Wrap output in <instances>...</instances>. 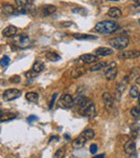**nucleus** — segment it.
Wrapping results in <instances>:
<instances>
[{"instance_id":"1","label":"nucleus","mask_w":140,"mask_h":158,"mask_svg":"<svg viewBox=\"0 0 140 158\" xmlns=\"http://www.w3.org/2000/svg\"><path fill=\"white\" fill-rule=\"evenodd\" d=\"M119 25L114 21H102L96 24L95 31L99 34H112L118 29Z\"/></svg>"},{"instance_id":"2","label":"nucleus","mask_w":140,"mask_h":158,"mask_svg":"<svg viewBox=\"0 0 140 158\" xmlns=\"http://www.w3.org/2000/svg\"><path fill=\"white\" fill-rule=\"evenodd\" d=\"M109 43L114 49L122 50V49H125L126 47L129 45V39H128V37H126V36H118V37H114V38L110 39Z\"/></svg>"},{"instance_id":"3","label":"nucleus","mask_w":140,"mask_h":158,"mask_svg":"<svg viewBox=\"0 0 140 158\" xmlns=\"http://www.w3.org/2000/svg\"><path fill=\"white\" fill-rule=\"evenodd\" d=\"M22 91L18 89H8L3 92V100L4 101H13V100L20 98Z\"/></svg>"},{"instance_id":"4","label":"nucleus","mask_w":140,"mask_h":158,"mask_svg":"<svg viewBox=\"0 0 140 158\" xmlns=\"http://www.w3.org/2000/svg\"><path fill=\"white\" fill-rule=\"evenodd\" d=\"M14 43L17 45V47H20V48H27L28 45H30V38L26 35H21L20 37H17Z\"/></svg>"},{"instance_id":"5","label":"nucleus","mask_w":140,"mask_h":158,"mask_svg":"<svg viewBox=\"0 0 140 158\" xmlns=\"http://www.w3.org/2000/svg\"><path fill=\"white\" fill-rule=\"evenodd\" d=\"M102 101L105 103V106L108 110L112 112V110H114V105H113V99H112L111 94L109 92H105L102 94Z\"/></svg>"},{"instance_id":"6","label":"nucleus","mask_w":140,"mask_h":158,"mask_svg":"<svg viewBox=\"0 0 140 158\" xmlns=\"http://www.w3.org/2000/svg\"><path fill=\"white\" fill-rule=\"evenodd\" d=\"M116 74H118V67H116L115 63L112 62L111 64L108 66V68H107V71H106V78L108 79V80H112V79L115 78Z\"/></svg>"},{"instance_id":"7","label":"nucleus","mask_w":140,"mask_h":158,"mask_svg":"<svg viewBox=\"0 0 140 158\" xmlns=\"http://www.w3.org/2000/svg\"><path fill=\"white\" fill-rule=\"evenodd\" d=\"M139 57H140V51H137V50L127 51V52H123V53L119 54V59H123V60L137 59Z\"/></svg>"},{"instance_id":"8","label":"nucleus","mask_w":140,"mask_h":158,"mask_svg":"<svg viewBox=\"0 0 140 158\" xmlns=\"http://www.w3.org/2000/svg\"><path fill=\"white\" fill-rule=\"evenodd\" d=\"M78 61L84 63V64H92V63L98 62L97 55H93V54H83L79 57Z\"/></svg>"},{"instance_id":"9","label":"nucleus","mask_w":140,"mask_h":158,"mask_svg":"<svg viewBox=\"0 0 140 158\" xmlns=\"http://www.w3.org/2000/svg\"><path fill=\"white\" fill-rule=\"evenodd\" d=\"M59 104H60V106H64V107H71L73 105V96H71L70 94H65L60 98Z\"/></svg>"},{"instance_id":"10","label":"nucleus","mask_w":140,"mask_h":158,"mask_svg":"<svg viewBox=\"0 0 140 158\" xmlns=\"http://www.w3.org/2000/svg\"><path fill=\"white\" fill-rule=\"evenodd\" d=\"M112 53H113V50L107 47H100L95 50V55L97 57H108V55H111Z\"/></svg>"},{"instance_id":"11","label":"nucleus","mask_w":140,"mask_h":158,"mask_svg":"<svg viewBox=\"0 0 140 158\" xmlns=\"http://www.w3.org/2000/svg\"><path fill=\"white\" fill-rule=\"evenodd\" d=\"M83 113V115L85 116V117H88V118H93L94 116H96V106L94 103H91L88 106H87L85 110L82 112Z\"/></svg>"},{"instance_id":"12","label":"nucleus","mask_w":140,"mask_h":158,"mask_svg":"<svg viewBox=\"0 0 140 158\" xmlns=\"http://www.w3.org/2000/svg\"><path fill=\"white\" fill-rule=\"evenodd\" d=\"M85 143H86V139L81 134V136H77V138L73 140L72 146H73V148H82V147L85 145Z\"/></svg>"},{"instance_id":"13","label":"nucleus","mask_w":140,"mask_h":158,"mask_svg":"<svg viewBox=\"0 0 140 158\" xmlns=\"http://www.w3.org/2000/svg\"><path fill=\"white\" fill-rule=\"evenodd\" d=\"M135 151H136V144H135L134 141H127L125 143V145H124V152L126 153V154H128V155H132V154H134Z\"/></svg>"},{"instance_id":"14","label":"nucleus","mask_w":140,"mask_h":158,"mask_svg":"<svg viewBox=\"0 0 140 158\" xmlns=\"http://www.w3.org/2000/svg\"><path fill=\"white\" fill-rule=\"evenodd\" d=\"M17 33V28L14 25H9L2 31V35L4 37H13Z\"/></svg>"},{"instance_id":"15","label":"nucleus","mask_w":140,"mask_h":158,"mask_svg":"<svg viewBox=\"0 0 140 158\" xmlns=\"http://www.w3.org/2000/svg\"><path fill=\"white\" fill-rule=\"evenodd\" d=\"M111 64L110 62H97L96 64L92 65L90 67V72H97L102 69L104 67H108L109 65Z\"/></svg>"},{"instance_id":"16","label":"nucleus","mask_w":140,"mask_h":158,"mask_svg":"<svg viewBox=\"0 0 140 158\" xmlns=\"http://www.w3.org/2000/svg\"><path fill=\"white\" fill-rule=\"evenodd\" d=\"M41 12H42V14L43 15H51V14H53L54 12L56 11V8L54 6H52V4H45V6H43L41 9Z\"/></svg>"},{"instance_id":"17","label":"nucleus","mask_w":140,"mask_h":158,"mask_svg":"<svg viewBox=\"0 0 140 158\" xmlns=\"http://www.w3.org/2000/svg\"><path fill=\"white\" fill-rule=\"evenodd\" d=\"M85 72H86V69H85L83 66H78V67L73 68L72 71H71V77H72V78H79V77H81Z\"/></svg>"},{"instance_id":"18","label":"nucleus","mask_w":140,"mask_h":158,"mask_svg":"<svg viewBox=\"0 0 140 158\" xmlns=\"http://www.w3.org/2000/svg\"><path fill=\"white\" fill-rule=\"evenodd\" d=\"M72 37L74 39L78 40H95L97 39V36H93V35L87 34H73Z\"/></svg>"},{"instance_id":"19","label":"nucleus","mask_w":140,"mask_h":158,"mask_svg":"<svg viewBox=\"0 0 140 158\" xmlns=\"http://www.w3.org/2000/svg\"><path fill=\"white\" fill-rule=\"evenodd\" d=\"M108 15L111 17H114V19H118V17L122 16V11L119 8H116V7H112L108 11Z\"/></svg>"},{"instance_id":"20","label":"nucleus","mask_w":140,"mask_h":158,"mask_svg":"<svg viewBox=\"0 0 140 158\" xmlns=\"http://www.w3.org/2000/svg\"><path fill=\"white\" fill-rule=\"evenodd\" d=\"M43 69H44V64L41 61H36L31 67V71L35 72L36 74H40Z\"/></svg>"},{"instance_id":"21","label":"nucleus","mask_w":140,"mask_h":158,"mask_svg":"<svg viewBox=\"0 0 140 158\" xmlns=\"http://www.w3.org/2000/svg\"><path fill=\"white\" fill-rule=\"evenodd\" d=\"M14 118H16V114H13V113L0 114V122L9 121V120H12V119H14Z\"/></svg>"},{"instance_id":"22","label":"nucleus","mask_w":140,"mask_h":158,"mask_svg":"<svg viewBox=\"0 0 140 158\" xmlns=\"http://www.w3.org/2000/svg\"><path fill=\"white\" fill-rule=\"evenodd\" d=\"M1 11H2V13H4V14H7V15L16 13L15 8H14L13 6H11V4H3L2 8H1Z\"/></svg>"},{"instance_id":"23","label":"nucleus","mask_w":140,"mask_h":158,"mask_svg":"<svg viewBox=\"0 0 140 158\" xmlns=\"http://www.w3.org/2000/svg\"><path fill=\"white\" fill-rule=\"evenodd\" d=\"M26 100L28 102H31V103H36L39 100V94L36 93V92H28L26 93Z\"/></svg>"},{"instance_id":"24","label":"nucleus","mask_w":140,"mask_h":158,"mask_svg":"<svg viewBox=\"0 0 140 158\" xmlns=\"http://www.w3.org/2000/svg\"><path fill=\"white\" fill-rule=\"evenodd\" d=\"M127 83H128V77H125L123 81H121L120 83L118 85V87H116V91H118L119 93L120 94L123 93L124 90H125L126 86H127Z\"/></svg>"},{"instance_id":"25","label":"nucleus","mask_w":140,"mask_h":158,"mask_svg":"<svg viewBox=\"0 0 140 158\" xmlns=\"http://www.w3.org/2000/svg\"><path fill=\"white\" fill-rule=\"evenodd\" d=\"M45 57H46V59H48L49 61H51V62H56V61H59V60H60V57H59L56 52H48V53L45 54Z\"/></svg>"},{"instance_id":"26","label":"nucleus","mask_w":140,"mask_h":158,"mask_svg":"<svg viewBox=\"0 0 140 158\" xmlns=\"http://www.w3.org/2000/svg\"><path fill=\"white\" fill-rule=\"evenodd\" d=\"M82 136L86 139V140H92V139L95 136V132H94L92 129H85L83 132H82Z\"/></svg>"},{"instance_id":"27","label":"nucleus","mask_w":140,"mask_h":158,"mask_svg":"<svg viewBox=\"0 0 140 158\" xmlns=\"http://www.w3.org/2000/svg\"><path fill=\"white\" fill-rule=\"evenodd\" d=\"M129 95L132 99H136L139 95V89H138L137 86H132L130 89H129Z\"/></svg>"},{"instance_id":"28","label":"nucleus","mask_w":140,"mask_h":158,"mask_svg":"<svg viewBox=\"0 0 140 158\" xmlns=\"http://www.w3.org/2000/svg\"><path fill=\"white\" fill-rule=\"evenodd\" d=\"M138 132H139V124H133L132 127H130V136H132L133 138H137Z\"/></svg>"},{"instance_id":"29","label":"nucleus","mask_w":140,"mask_h":158,"mask_svg":"<svg viewBox=\"0 0 140 158\" xmlns=\"http://www.w3.org/2000/svg\"><path fill=\"white\" fill-rule=\"evenodd\" d=\"M32 0H15V3L17 4L18 8H25L28 4H30Z\"/></svg>"},{"instance_id":"30","label":"nucleus","mask_w":140,"mask_h":158,"mask_svg":"<svg viewBox=\"0 0 140 158\" xmlns=\"http://www.w3.org/2000/svg\"><path fill=\"white\" fill-rule=\"evenodd\" d=\"M65 154H66V151H65V148L60 147V148H58V150L55 152V154H54V158H64Z\"/></svg>"},{"instance_id":"31","label":"nucleus","mask_w":140,"mask_h":158,"mask_svg":"<svg viewBox=\"0 0 140 158\" xmlns=\"http://www.w3.org/2000/svg\"><path fill=\"white\" fill-rule=\"evenodd\" d=\"M10 57H8V55H4V57H2V59L0 60V65L2 66V67H6V66H8L9 64H10Z\"/></svg>"},{"instance_id":"32","label":"nucleus","mask_w":140,"mask_h":158,"mask_svg":"<svg viewBox=\"0 0 140 158\" xmlns=\"http://www.w3.org/2000/svg\"><path fill=\"white\" fill-rule=\"evenodd\" d=\"M130 115L134 117V118H139L140 117V110L138 107H133L132 110H130Z\"/></svg>"},{"instance_id":"33","label":"nucleus","mask_w":140,"mask_h":158,"mask_svg":"<svg viewBox=\"0 0 140 158\" xmlns=\"http://www.w3.org/2000/svg\"><path fill=\"white\" fill-rule=\"evenodd\" d=\"M10 81L13 83H20L21 82V77L18 75H14V76L10 77Z\"/></svg>"},{"instance_id":"34","label":"nucleus","mask_w":140,"mask_h":158,"mask_svg":"<svg viewBox=\"0 0 140 158\" xmlns=\"http://www.w3.org/2000/svg\"><path fill=\"white\" fill-rule=\"evenodd\" d=\"M97 151H98V146H97V144H95V143H93V144H91V146H90V152H91V154H96L97 153Z\"/></svg>"},{"instance_id":"35","label":"nucleus","mask_w":140,"mask_h":158,"mask_svg":"<svg viewBox=\"0 0 140 158\" xmlns=\"http://www.w3.org/2000/svg\"><path fill=\"white\" fill-rule=\"evenodd\" d=\"M38 74H36L35 72H32V71H28V72H26L25 73V76L27 77L28 79H31V78H34V77H36Z\"/></svg>"},{"instance_id":"36","label":"nucleus","mask_w":140,"mask_h":158,"mask_svg":"<svg viewBox=\"0 0 140 158\" xmlns=\"http://www.w3.org/2000/svg\"><path fill=\"white\" fill-rule=\"evenodd\" d=\"M56 96H57V93H55L54 95H52V98H51L50 104H49V108H50V110H52V107H53V104H54V102H55V100H56Z\"/></svg>"},{"instance_id":"37","label":"nucleus","mask_w":140,"mask_h":158,"mask_svg":"<svg viewBox=\"0 0 140 158\" xmlns=\"http://www.w3.org/2000/svg\"><path fill=\"white\" fill-rule=\"evenodd\" d=\"M37 119H38V118H37L36 116H29V117L27 118V121L31 122V121H34V120H37Z\"/></svg>"},{"instance_id":"38","label":"nucleus","mask_w":140,"mask_h":158,"mask_svg":"<svg viewBox=\"0 0 140 158\" xmlns=\"http://www.w3.org/2000/svg\"><path fill=\"white\" fill-rule=\"evenodd\" d=\"M59 139V136H51V139H50V142H52V141H57Z\"/></svg>"},{"instance_id":"39","label":"nucleus","mask_w":140,"mask_h":158,"mask_svg":"<svg viewBox=\"0 0 140 158\" xmlns=\"http://www.w3.org/2000/svg\"><path fill=\"white\" fill-rule=\"evenodd\" d=\"M62 25L64 26H70V25H72V23H70V22H67V23H62Z\"/></svg>"},{"instance_id":"40","label":"nucleus","mask_w":140,"mask_h":158,"mask_svg":"<svg viewBox=\"0 0 140 158\" xmlns=\"http://www.w3.org/2000/svg\"><path fill=\"white\" fill-rule=\"evenodd\" d=\"M105 157V154H99V155L95 156V157H93V158H104Z\"/></svg>"},{"instance_id":"41","label":"nucleus","mask_w":140,"mask_h":158,"mask_svg":"<svg viewBox=\"0 0 140 158\" xmlns=\"http://www.w3.org/2000/svg\"><path fill=\"white\" fill-rule=\"evenodd\" d=\"M136 82H137V83H140V76L137 77V79H136Z\"/></svg>"},{"instance_id":"42","label":"nucleus","mask_w":140,"mask_h":158,"mask_svg":"<svg viewBox=\"0 0 140 158\" xmlns=\"http://www.w3.org/2000/svg\"><path fill=\"white\" fill-rule=\"evenodd\" d=\"M65 138L67 139V140H69V139H70V136H68V134H65Z\"/></svg>"},{"instance_id":"43","label":"nucleus","mask_w":140,"mask_h":158,"mask_svg":"<svg viewBox=\"0 0 140 158\" xmlns=\"http://www.w3.org/2000/svg\"><path fill=\"white\" fill-rule=\"evenodd\" d=\"M134 1H135L136 3H139V4H140V0H134Z\"/></svg>"},{"instance_id":"44","label":"nucleus","mask_w":140,"mask_h":158,"mask_svg":"<svg viewBox=\"0 0 140 158\" xmlns=\"http://www.w3.org/2000/svg\"><path fill=\"white\" fill-rule=\"evenodd\" d=\"M138 101H139V104H140V93H139V95H138Z\"/></svg>"},{"instance_id":"45","label":"nucleus","mask_w":140,"mask_h":158,"mask_svg":"<svg viewBox=\"0 0 140 158\" xmlns=\"http://www.w3.org/2000/svg\"><path fill=\"white\" fill-rule=\"evenodd\" d=\"M108 1H119V0H108Z\"/></svg>"},{"instance_id":"46","label":"nucleus","mask_w":140,"mask_h":158,"mask_svg":"<svg viewBox=\"0 0 140 158\" xmlns=\"http://www.w3.org/2000/svg\"><path fill=\"white\" fill-rule=\"evenodd\" d=\"M139 24H140V20H139Z\"/></svg>"},{"instance_id":"47","label":"nucleus","mask_w":140,"mask_h":158,"mask_svg":"<svg viewBox=\"0 0 140 158\" xmlns=\"http://www.w3.org/2000/svg\"><path fill=\"white\" fill-rule=\"evenodd\" d=\"M139 110H140V108H139Z\"/></svg>"}]
</instances>
